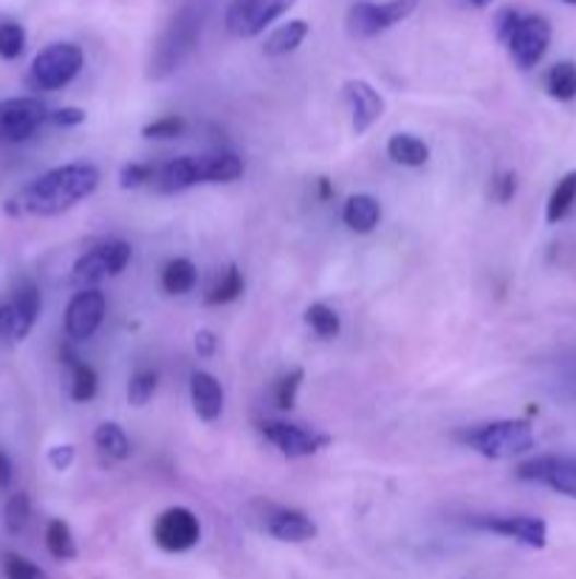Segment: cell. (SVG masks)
Here are the masks:
<instances>
[{
	"instance_id": "6da1fadb",
	"label": "cell",
	"mask_w": 576,
	"mask_h": 579,
	"mask_svg": "<svg viewBox=\"0 0 576 579\" xmlns=\"http://www.w3.org/2000/svg\"><path fill=\"white\" fill-rule=\"evenodd\" d=\"M99 167L91 162H71L34 178L32 185L9 204V212H26L37 218H51L74 210L99 187Z\"/></svg>"
},
{
	"instance_id": "7a4b0ae2",
	"label": "cell",
	"mask_w": 576,
	"mask_h": 579,
	"mask_svg": "<svg viewBox=\"0 0 576 579\" xmlns=\"http://www.w3.org/2000/svg\"><path fill=\"white\" fill-rule=\"evenodd\" d=\"M207 14H210V0H184L176 9V14L162 28L153 55H150V80H167L173 71H178L190 60L198 40H201Z\"/></svg>"
},
{
	"instance_id": "3957f363",
	"label": "cell",
	"mask_w": 576,
	"mask_h": 579,
	"mask_svg": "<svg viewBox=\"0 0 576 579\" xmlns=\"http://www.w3.org/2000/svg\"><path fill=\"white\" fill-rule=\"evenodd\" d=\"M469 450L489 461H508V458H520L537 447L534 427L522 418H501V422H489L481 427L463 429L458 433Z\"/></svg>"
},
{
	"instance_id": "277c9868",
	"label": "cell",
	"mask_w": 576,
	"mask_h": 579,
	"mask_svg": "<svg viewBox=\"0 0 576 579\" xmlns=\"http://www.w3.org/2000/svg\"><path fill=\"white\" fill-rule=\"evenodd\" d=\"M82 66H85V51L77 43H51L40 48V55L28 66V88L43 91V94L62 91L80 76Z\"/></svg>"
},
{
	"instance_id": "5b68a950",
	"label": "cell",
	"mask_w": 576,
	"mask_h": 579,
	"mask_svg": "<svg viewBox=\"0 0 576 579\" xmlns=\"http://www.w3.org/2000/svg\"><path fill=\"white\" fill-rule=\"evenodd\" d=\"M415 9H419V0H381V3L360 0L348 9L345 28L356 40H371V37L385 35L387 28L404 23Z\"/></svg>"
},
{
	"instance_id": "8992f818",
	"label": "cell",
	"mask_w": 576,
	"mask_h": 579,
	"mask_svg": "<svg viewBox=\"0 0 576 579\" xmlns=\"http://www.w3.org/2000/svg\"><path fill=\"white\" fill-rule=\"evenodd\" d=\"M133 258V246L128 240H105L82 255L71 269V283L77 288H99L102 280L122 274Z\"/></svg>"
},
{
	"instance_id": "52a82bcc",
	"label": "cell",
	"mask_w": 576,
	"mask_h": 579,
	"mask_svg": "<svg viewBox=\"0 0 576 579\" xmlns=\"http://www.w3.org/2000/svg\"><path fill=\"white\" fill-rule=\"evenodd\" d=\"M294 3L297 0H232L224 17L226 32L237 40H251L263 35L283 14H289Z\"/></svg>"
},
{
	"instance_id": "ba28073f",
	"label": "cell",
	"mask_w": 576,
	"mask_h": 579,
	"mask_svg": "<svg viewBox=\"0 0 576 579\" xmlns=\"http://www.w3.org/2000/svg\"><path fill=\"white\" fill-rule=\"evenodd\" d=\"M48 105L37 96H12L0 103V142L17 144L32 139L48 122Z\"/></svg>"
},
{
	"instance_id": "9c48e42d",
	"label": "cell",
	"mask_w": 576,
	"mask_h": 579,
	"mask_svg": "<svg viewBox=\"0 0 576 579\" xmlns=\"http://www.w3.org/2000/svg\"><path fill=\"white\" fill-rule=\"evenodd\" d=\"M506 46L517 69H537L551 46V23L542 14H522Z\"/></svg>"
},
{
	"instance_id": "30bf717a",
	"label": "cell",
	"mask_w": 576,
	"mask_h": 579,
	"mask_svg": "<svg viewBox=\"0 0 576 579\" xmlns=\"http://www.w3.org/2000/svg\"><path fill=\"white\" fill-rule=\"evenodd\" d=\"M153 540L162 552L181 554L196 548L201 540V520L187 506H169L153 523Z\"/></svg>"
},
{
	"instance_id": "8fae6325",
	"label": "cell",
	"mask_w": 576,
	"mask_h": 579,
	"mask_svg": "<svg viewBox=\"0 0 576 579\" xmlns=\"http://www.w3.org/2000/svg\"><path fill=\"white\" fill-rule=\"evenodd\" d=\"M260 433H263L266 441H269L271 447H278L285 458H311L331 444V436H326V433L292 422H263L260 424Z\"/></svg>"
},
{
	"instance_id": "7c38bea8",
	"label": "cell",
	"mask_w": 576,
	"mask_h": 579,
	"mask_svg": "<svg viewBox=\"0 0 576 579\" xmlns=\"http://www.w3.org/2000/svg\"><path fill=\"white\" fill-rule=\"evenodd\" d=\"M43 311L40 288L26 283L12 294V300L0 303V336L9 342L26 340Z\"/></svg>"
},
{
	"instance_id": "4fadbf2b",
	"label": "cell",
	"mask_w": 576,
	"mask_h": 579,
	"mask_svg": "<svg viewBox=\"0 0 576 579\" xmlns=\"http://www.w3.org/2000/svg\"><path fill=\"white\" fill-rule=\"evenodd\" d=\"M517 477L529 484L549 486L565 498L576 500V458L565 456H540L517 466Z\"/></svg>"
},
{
	"instance_id": "5bb4252c",
	"label": "cell",
	"mask_w": 576,
	"mask_h": 579,
	"mask_svg": "<svg viewBox=\"0 0 576 579\" xmlns=\"http://www.w3.org/2000/svg\"><path fill=\"white\" fill-rule=\"evenodd\" d=\"M105 311H108V300H105V294H102L99 288H80V292L68 300L66 334L77 342L91 340V336L99 331L102 320H105Z\"/></svg>"
},
{
	"instance_id": "9a60e30c",
	"label": "cell",
	"mask_w": 576,
	"mask_h": 579,
	"mask_svg": "<svg viewBox=\"0 0 576 579\" xmlns=\"http://www.w3.org/2000/svg\"><path fill=\"white\" fill-rule=\"evenodd\" d=\"M348 108H351V128L356 137H365L373 125L379 122L385 114V99L367 80H348L342 85Z\"/></svg>"
},
{
	"instance_id": "2e32d148",
	"label": "cell",
	"mask_w": 576,
	"mask_h": 579,
	"mask_svg": "<svg viewBox=\"0 0 576 579\" xmlns=\"http://www.w3.org/2000/svg\"><path fill=\"white\" fill-rule=\"evenodd\" d=\"M474 525H481L483 532L501 534L506 540L529 545V548H545L549 543V525L542 518L531 515H508V518H478Z\"/></svg>"
},
{
	"instance_id": "e0dca14e",
	"label": "cell",
	"mask_w": 576,
	"mask_h": 579,
	"mask_svg": "<svg viewBox=\"0 0 576 579\" xmlns=\"http://www.w3.org/2000/svg\"><path fill=\"white\" fill-rule=\"evenodd\" d=\"M266 532L280 543H308L317 537V523L299 509H274L266 518Z\"/></svg>"
},
{
	"instance_id": "ac0fdd59",
	"label": "cell",
	"mask_w": 576,
	"mask_h": 579,
	"mask_svg": "<svg viewBox=\"0 0 576 579\" xmlns=\"http://www.w3.org/2000/svg\"><path fill=\"white\" fill-rule=\"evenodd\" d=\"M190 399L192 410H196V416L201 418V422L212 424L224 413V388H221V382H218L212 374H207V370H192Z\"/></svg>"
},
{
	"instance_id": "d6986e66",
	"label": "cell",
	"mask_w": 576,
	"mask_h": 579,
	"mask_svg": "<svg viewBox=\"0 0 576 579\" xmlns=\"http://www.w3.org/2000/svg\"><path fill=\"white\" fill-rule=\"evenodd\" d=\"M201 185V170H198V156H181L173 162L162 164L153 178V187L162 196H176V192L190 190V187Z\"/></svg>"
},
{
	"instance_id": "ffe728a7",
	"label": "cell",
	"mask_w": 576,
	"mask_h": 579,
	"mask_svg": "<svg viewBox=\"0 0 576 579\" xmlns=\"http://www.w3.org/2000/svg\"><path fill=\"white\" fill-rule=\"evenodd\" d=\"M198 170H201V185H235L244 178V158L232 151H218L198 156Z\"/></svg>"
},
{
	"instance_id": "44dd1931",
	"label": "cell",
	"mask_w": 576,
	"mask_h": 579,
	"mask_svg": "<svg viewBox=\"0 0 576 579\" xmlns=\"http://www.w3.org/2000/svg\"><path fill=\"white\" fill-rule=\"evenodd\" d=\"M342 221L356 235H371L381 224V204L371 192H356L342 204Z\"/></svg>"
},
{
	"instance_id": "7402d4cb",
	"label": "cell",
	"mask_w": 576,
	"mask_h": 579,
	"mask_svg": "<svg viewBox=\"0 0 576 579\" xmlns=\"http://www.w3.org/2000/svg\"><path fill=\"white\" fill-rule=\"evenodd\" d=\"M62 356H66V365L71 368V399L80 404L94 402L96 393H99V376L91 368L89 362H82L80 356L71 354L68 347H62Z\"/></svg>"
},
{
	"instance_id": "603a6c76",
	"label": "cell",
	"mask_w": 576,
	"mask_h": 579,
	"mask_svg": "<svg viewBox=\"0 0 576 579\" xmlns=\"http://www.w3.org/2000/svg\"><path fill=\"white\" fill-rule=\"evenodd\" d=\"M311 35V26L305 21H289L283 23V26H278L274 32H271L269 37H266L263 43V51L266 57H285V55H294L299 46L305 43V37Z\"/></svg>"
},
{
	"instance_id": "cb8c5ba5",
	"label": "cell",
	"mask_w": 576,
	"mask_h": 579,
	"mask_svg": "<svg viewBox=\"0 0 576 579\" xmlns=\"http://www.w3.org/2000/svg\"><path fill=\"white\" fill-rule=\"evenodd\" d=\"M387 156L401 167H424L430 162V144L413 133H396L387 142Z\"/></svg>"
},
{
	"instance_id": "d4e9b609",
	"label": "cell",
	"mask_w": 576,
	"mask_h": 579,
	"mask_svg": "<svg viewBox=\"0 0 576 579\" xmlns=\"http://www.w3.org/2000/svg\"><path fill=\"white\" fill-rule=\"evenodd\" d=\"M198 286V269L190 258H173L162 269V288L173 297L190 294Z\"/></svg>"
},
{
	"instance_id": "484cf974",
	"label": "cell",
	"mask_w": 576,
	"mask_h": 579,
	"mask_svg": "<svg viewBox=\"0 0 576 579\" xmlns=\"http://www.w3.org/2000/svg\"><path fill=\"white\" fill-rule=\"evenodd\" d=\"M244 288H246L244 272H240L235 263H230L224 272L218 274L215 283L210 286V292L203 294V303H207V306H230V303H235L237 297L244 294Z\"/></svg>"
},
{
	"instance_id": "4316f807",
	"label": "cell",
	"mask_w": 576,
	"mask_h": 579,
	"mask_svg": "<svg viewBox=\"0 0 576 579\" xmlns=\"http://www.w3.org/2000/svg\"><path fill=\"white\" fill-rule=\"evenodd\" d=\"M576 206V170L565 173L560 181H556L554 192L549 196V204H545V221L549 224H563Z\"/></svg>"
},
{
	"instance_id": "83f0119b",
	"label": "cell",
	"mask_w": 576,
	"mask_h": 579,
	"mask_svg": "<svg viewBox=\"0 0 576 579\" xmlns=\"http://www.w3.org/2000/svg\"><path fill=\"white\" fill-rule=\"evenodd\" d=\"M545 94L556 103L576 99V62L560 60L551 66L549 74H545Z\"/></svg>"
},
{
	"instance_id": "f1b7e54d",
	"label": "cell",
	"mask_w": 576,
	"mask_h": 579,
	"mask_svg": "<svg viewBox=\"0 0 576 579\" xmlns=\"http://www.w3.org/2000/svg\"><path fill=\"white\" fill-rule=\"evenodd\" d=\"M94 444L102 456L114 458V461H125L130 456V438L122 429V424L116 422H102L94 429Z\"/></svg>"
},
{
	"instance_id": "f546056e",
	"label": "cell",
	"mask_w": 576,
	"mask_h": 579,
	"mask_svg": "<svg viewBox=\"0 0 576 579\" xmlns=\"http://www.w3.org/2000/svg\"><path fill=\"white\" fill-rule=\"evenodd\" d=\"M46 548L48 554L60 563H68V559L77 557V540L74 532H71V525L66 520H51L46 525Z\"/></svg>"
},
{
	"instance_id": "4dcf8cb0",
	"label": "cell",
	"mask_w": 576,
	"mask_h": 579,
	"mask_svg": "<svg viewBox=\"0 0 576 579\" xmlns=\"http://www.w3.org/2000/svg\"><path fill=\"white\" fill-rule=\"evenodd\" d=\"M305 322L311 328L314 334L322 336V340H333L342 331V320H339V314L333 311L331 306L326 303H311V306L305 308Z\"/></svg>"
},
{
	"instance_id": "1f68e13d",
	"label": "cell",
	"mask_w": 576,
	"mask_h": 579,
	"mask_svg": "<svg viewBox=\"0 0 576 579\" xmlns=\"http://www.w3.org/2000/svg\"><path fill=\"white\" fill-rule=\"evenodd\" d=\"M158 390V374L153 368L133 370L128 382V402L133 407H148V402L156 395Z\"/></svg>"
},
{
	"instance_id": "d6a6232c",
	"label": "cell",
	"mask_w": 576,
	"mask_h": 579,
	"mask_svg": "<svg viewBox=\"0 0 576 579\" xmlns=\"http://www.w3.org/2000/svg\"><path fill=\"white\" fill-rule=\"evenodd\" d=\"M303 368H292L285 370L283 376H280L278 382H274V388H271V399H274V407L278 410H292L294 404H297V393H299V385H303Z\"/></svg>"
},
{
	"instance_id": "836d02e7",
	"label": "cell",
	"mask_w": 576,
	"mask_h": 579,
	"mask_svg": "<svg viewBox=\"0 0 576 579\" xmlns=\"http://www.w3.org/2000/svg\"><path fill=\"white\" fill-rule=\"evenodd\" d=\"M32 518V500H28L26 492H14L9 495L7 509H3V523H7L9 534H23V529L28 525Z\"/></svg>"
},
{
	"instance_id": "e575fe53",
	"label": "cell",
	"mask_w": 576,
	"mask_h": 579,
	"mask_svg": "<svg viewBox=\"0 0 576 579\" xmlns=\"http://www.w3.org/2000/svg\"><path fill=\"white\" fill-rule=\"evenodd\" d=\"M156 170H158L156 164H150V162L125 164L122 173H119V187H122V190H139V187L153 185Z\"/></svg>"
},
{
	"instance_id": "d590c367",
	"label": "cell",
	"mask_w": 576,
	"mask_h": 579,
	"mask_svg": "<svg viewBox=\"0 0 576 579\" xmlns=\"http://www.w3.org/2000/svg\"><path fill=\"white\" fill-rule=\"evenodd\" d=\"M26 51V28L21 23H3L0 26V57L17 60Z\"/></svg>"
},
{
	"instance_id": "8d00e7d4",
	"label": "cell",
	"mask_w": 576,
	"mask_h": 579,
	"mask_svg": "<svg viewBox=\"0 0 576 579\" xmlns=\"http://www.w3.org/2000/svg\"><path fill=\"white\" fill-rule=\"evenodd\" d=\"M187 130V122H184V116H162L156 122H150L142 128L144 139H178Z\"/></svg>"
},
{
	"instance_id": "74e56055",
	"label": "cell",
	"mask_w": 576,
	"mask_h": 579,
	"mask_svg": "<svg viewBox=\"0 0 576 579\" xmlns=\"http://www.w3.org/2000/svg\"><path fill=\"white\" fill-rule=\"evenodd\" d=\"M3 571H7V579H48L40 568L28 563L21 554H7L3 557Z\"/></svg>"
},
{
	"instance_id": "f35d334b",
	"label": "cell",
	"mask_w": 576,
	"mask_h": 579,
	"mask_svg": "<svg viewBox=\"0 0 576 579\" xmlns=\"http://www.w3.org/2000/svg\"><path fill=\"white\" fill-rule=\"evenodd\" d=\"M517 192V176L515 173H501V176L492 178V198L497 204H508Z\"/></svg>"
},
{
	"instance_id": "ab89813d",
	"label": "cell",
	"mask_w": 576,
	"mask_h": 579,
	"mask_svg": "<svg viewBox=\"0 0 576 579\" xmlns=\"http://www.w3.org/2000/svg\"><path fill=\"white\" fill-rule=\"evenodd\" d=\"M520 17H522V14L517 12L515 7L501 9V12H497V17H495V35H497V40L506 43L508 37H512V32H515V26H517V21H520Z\"/></svg>"
},
{
	"instance_id": "60d3db41",
	"label": "cell",
	"mask_w": 576,
	"mask_h": 579,
	"mask_svg": "<svg viewBox=\"0 0 576 579\" xmlns=\"http://www.w3.org/2000/svg\"><path fill=\"white\" fill-rule=\"evenodd\" d=\"M48 122L55 128H77V125L85 122V110L82 108H57L48 114Z\"/></svg>"
},
{
	"instance_id": "b9f144b4",
	"label": "cell",
	"mask_w": 576,
	"mask_h": 579,
	"mask_svg": "<svg viewBox=\"0 0 576 579\" xmlns=\"http://www.w3.org/2000/svg\"><path fill=\"white\" fill-rule=\"evenodd\" d=\"M74 458H77V450L71 447V444H57V447L48 450V463H51L57 472H66L68 466L74 463Z\"/></svg>"
},
{
	"instance_id": "7bdbcfd3",
	"label": "cell",
	"mask_w": 576,
	"mask_h": 579,
	"mask_svg": "<svg viewBox=\"0 0 576 579\" xmlns=\"http://www.w3.org/2000/svg\"><path fill=\"white\" fill-rule=\"evenodd\" d=\"M196 351H198V356H203V359H210V356H215L218 336L212 334V331H198V334H196Z\"/></svg>"
},
{
	"instance_id": "ee69618b",
	"label": "cell",
	"mask_w": 576,
	"mask_h": 579,
	"mask_svg": "<svg viewBox=\"0 0 576 579\" xmlns=\"http://www.w3.org/2000/svg\"><path fill=\"white\" fill-rule=\"evenodd\" d=\"M14 481V463L7 452H0V489H9Z\"/></svg>"
},
{
	"instance_id": "f6af8a7d",
	"label": "cell",
	"mask_w": 576,
	"mask_h": 579,
	"mask_svg": "<svg viewBox=\"0 0 576 579\" xmlns=\"http://www.w3.org/2000/svg\"><path fill=\"white\" fill-rule=\"evenodd\" d=\"M317 187H319V198H322V201H328V198L333 196V187H331V181H328V178H319Z\"/></svg>"
},
{
	"instance_id": "bcb514c9",
	"label": "cell",
	"mask_w": 576,
	"mask_h": 579,
	"mask_svg": "<svg viewBox=\"0 0 576 579\" xmlns=\"http://www.w3.org/2000/svg\"><path fill=\"white\" fill-rule=\"evenodd\" d=\"M469 7H474V9H486V7H492V3H495V0H467Z\"/></svg>"
},
{
	"instance_id": "7dc6e473",
	"label": "cell",
	"mask_w": 576,
	"mask_h": 579,
	"mask_svg": "<svg viewBox=\"0 0 576 579\" xmlns=\"http://www.w3.org/2000/svg\"><path fill=\"white\" fill-rule=\"evenodd\" d=\"M565 3H571V7H576V0H565Z\"/></svg>"
}]
</instances>
